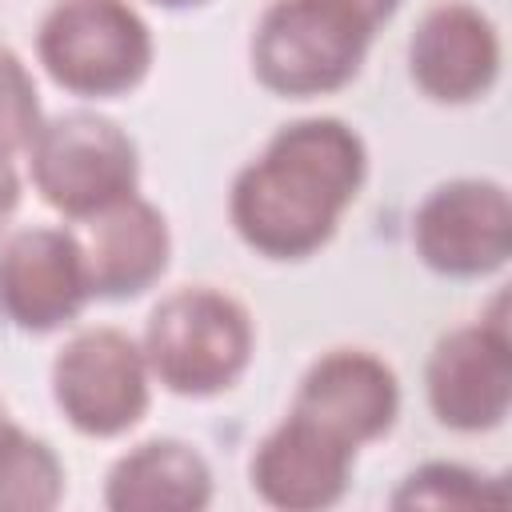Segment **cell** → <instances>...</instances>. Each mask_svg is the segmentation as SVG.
<instances>
[{"mask_svg":"<svg viewBox=\"0 0 512 512\" xmlns=\"http://www.w3.org/2000/svg\"><path fill=\"white\" fill-rule=\"evenodd\" d=\"M364 168V144L348 124L332 116L284 124L264 156L236 176L228 200L232 224L260 256H312L332 240L340 212L356 200Z\"/></svg>","mask_w":512,"mask_h":512,"instance_id":"1","label":"cell"},{"mask_svg":"<svg viewBox=\"0 0 512 512\" xmlns=\"http://www.w3.org/2000/svg\"><path fill=\"white\" fill-rule=\"evenodd\" d=\"M252 356L248 312L216 288H180L164 296L144 328L148 372L180 396L228 388Z\"/></svg>","mask_w":512,"mask_h":512,"instance_id":"2","label":"cell"},{"mask_svg":"<svg viewBox=\"0 0 512 512\" xmlns=\"http://www.w3.org/2000/svg\"><path fill=\"white\" fill-rule=\"evenodd\" d=\"M48 76L76 96H120L152 64V36L128 0H56L36 36Z\"/></svg>","mask_w":512,"mask_h":512,"instance_id":"3","label":"cell"},{"mask_svg":"<svg viewBox=\"0 0 512 512\" xmlns=\"http://www.w3.org/2000/svg\"><path fill=\"white\" fill-rule=\"evenodd\" d=\"M28 156L40 196L72 220L132 196L140 172L136 144L96 112H68L40 124Z\"/></svg>","mask_w":512,"mask_h":512,"instance_id":"4","label":"cell"},{"mask_svg":"<svg viewBox=\"0 0 512 512\" xmlns=\"http://www.w3.org/2000/svg\"><path fill=\"white\" fill-rule=\"evenodd\" d=\"M364 48L368 36L312 0H276L256 24L252 68L268 92L304 100L344 88L356 76Z\"/></svg>","mask_w":512,"mask_h":512,"instance_id":"5","label":"cell"},{"mask_svg":"<svg viewBox=\"0 0 512 512\" xmlns=\"http://www.w3.org/2000/svg\"><path fill=\"white\" fill-rule=\"evenodd\" d=\"M148 360L116 328L76 332L56 364L52 392L64 420L84 436H120L148 408Z\"/></svg>","mask_w":512,"mask_h":512,"instance_id":"6","label":"cell"},{"mask_svg":"<svg viewBox=\"0 0 512 512\" xmlns=\"http://www.w3.org/2000/svg\"><path fill=\"white\" fill-rule=\"evenodd\" d=\"M412 244L432 272L484 276L512 252V204L492 180L440 184L416 212Z\"/></svg>","mask_w":512,"mask_h":512,"instance_id":"7","label":"cell"},{"mask_svg":"<svg viewBox=\"0 0 512 512\" xmlns=\"http://www.w3.org/2000/svg\"><path fill=\"white\" fill-rule=\"evenodd\" d=\"M428 404L444 428L488 432L512 404V344L504 320L448 332L428 356Z\"/></svg>","mask_w":512,"mask_h":512,"instance_id":"8","label":"cell"},{"mask_svg":"<svg viewBox=\"0 0 512 512\" xmlns=\"http://www.w3.org/2000/svg\"><path fill=\"white\" fill-rule=\"evenodd\" d=\"M92 296L80 240L64 228H24L0 244V316L24 332L68 324Z\"/></svg>","mask_w":512,"mask_h":512,"instance_id":"9","label":"cell"},{"mask_svg":"<svg viewBox=\"0 0 512 512\" xmlns=\"http://www.w3.org/2000/svg\"><path fill=\"white\" fill-rule=\"evenodd\" d=\"M400 412V384L392 368L360 348H336L320 356L296 392L292 416L336 436L352 452L392 428Z\"/></svg>","mask_w":512,"mask_h":512,"instance_id":"10","label":"cell"},{"mask_svg":"<svg viewBox=\"0 0 512 512\" xmlns=\"http://www.w3.org/2000/svg\"><path fill=\"white\" fill-rule=\"evenodd\" d=\"M412 80L424 96L464 104L484 96L500 76V36L472 4H436L408 44Z\"/></svg>","mask_w":512,"mask_h":512,"instance_id":"11","label":"cell"},{"mask_svg":"<svg viewBox=\"0 0 512 512\" xmlns=\"http://www.w3.org/2000/svg\"><path fill=\"white\" fill-rule=\"evenodd\" d=\"M76 240L92 296L108 300H124L156 284L168 268L172 248L164 216L136 192L84 216V232Z\"/></svg>","mask_w":512,"mask_h":512,"instance_id":"12","label":"cell"},{"mask_svg":"<svg viewBox=\"0 0 512 512\" xmlns=\"http://www.w3.org/2000/svg\"><path fill=\"white\" fill-rule=\"evenodd\" d=\"M352 448L316 424L288 416L272 428L252 456V488L264 504L288 512H316L344 496Z\"/></svg>","mask_w":512,"mask_h":512,"instance_id":"13","label":"cell"},{"mask_svg":"<svg viewBox=\"0 0 512 512\" xmlns=\"http://www.w3.org/2000/svg\"><path fill=\"white\" fill-rule=\"evenodd\" d=\"M212 500V472L192 444L148 440L124 452L104 484L112 512H196Z\"/></svg>","mask_w":512,"mask_h":512,"instance_id":"14","label":"cell"},{"mask_svg":"<svg viewBox=\"0 0 512 512\" xmlns=\"http://www.w3.org/2000/svg\"><path fill=\"white\" fill-rule=\"evenodd\" d=\"M60 496L64 468L56 452L12 424L0 436V512H44L56 508Z\"/></svg>","mask_w":512,"mask_h":512,"instance_id":"15","label":"cell"},{"mask_svg":"<svg viewBox=\"0 0 512 512\" xmlns=\"http://www.w3.org/2000/svg\"><path fill=\"white\" fill-rule=\"evenodd\" d=\"M504 488L472 468L432 460L416 468L392 496V508H484V504H504Z\"/></svg>","mask_w":512,"mask_h":512,"instance_id":"16","label":"cell"},{"mask_svg":"<svg viewBox=\"0 0 512 512\" xmlns=\"http://www.w3.org/2000/svg\"><path fill=\"white\" fill-rule=\"evenodd\" d=\"M36 128H40L36 84L20 64V56L0 44V156L28 148Z\"/></svg>","mask_w":512,"mask_h":512,"instance_id":"17","label":"cell"},{"mask_svg":"<svg viewBox=\"0 0 512 512\" xmlns=\"http://www.w3.org/2000/svg\"><path fill=\"white\" fill-rule=\"evenodd\" d=\"M316 8L332 12L336 20H344L348 28H356L360 36L372 40V32L400 8V0H312Z\"/></svg>","mask_w":512,"mask_h":512,"instance_id":"18","label":"cell"},{"mask_svg":"<svg viewBox=\"0 0 512 512\" xmlns=\"http://www.w3.org/2000/svg\"><path fill=\"white\" fill-rule=\"evenodd\" d=\"M16 200H20V180H16L12 164H8V156H0V220L16 208Z\"/></svg>","mask_w":512,"mask_h":512,"instance_id":"19","label":"cell"},{"mask_svg":"<svg viewBox=\"0 0 512 512\" xmlns=\"http://www.w3.org/2000/svg\"><path fill=\"white\" fill-rule=\"evenodd\" d=\"M152 4H164V8H184V4H200V0H152Z\"/></svg>","mask_w":512,"mask_h":512,"instance_id":"20","label":"cell"},{"mask_svg":"<svg viewBox=\"0 0 512 512\" xmlns=\"http://www.w3.org/2000/svg\"><path fill=\"white\" fill-rule=\"evenodd\" d=\"M8 428H12V420H8V412H4V408H0V436H4V432H8Z\"/></svg>","mask_w":512,"mask_h":512,"instance_id":"21","label":"cell"}]
</instances>
